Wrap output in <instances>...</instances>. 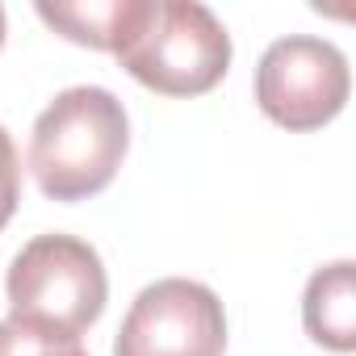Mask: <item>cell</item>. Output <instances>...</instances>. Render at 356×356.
<instances>
[{
	"mask_svg": "<svg viewBox=\"0 0 356 356\" xmlns=\"http://www.w3.org/2000/svg\"><path fill=\"white\" fill-rule=\"evenodd\" d=\"M17 197H22V159H17L13 134L0 126V231L9 227V218L17 210Z\"/></svg>",
	"mask_w": 356,
	"mask_h": 356,
	"instance_id": "9",
	"label": "cell"
},
{
	"mask_svg": "<svg viewBox=\"0 0 356 356\" xmlns=\"http://www.w3.org/2000/svg\"><path fill=\"white\" fill-rule=\"evenodd\" d=\"M227 314L210 285L163 277L147 285L113 339V356H222Z\"/></svg>",
	"mask_w": 356,
	"mask_h": 356,
	"instance_id": "5",
	"label": "cell"
},
{
	"mask_svg": "<svg viewBox=\"0 0 356 356\" xmlns=\"http://www.w3.org/2000/svg\"><path fill=\"white\" fill-rule=\"evenodd\" d=\"M118 63L159 97H202L231 67V34L197 0H155L147 30Z\"/></svg>",
	"mask_w": 356,
	"mask_h": 356,
	"instance_id": "3",
	"label": "cell"
},
{
	"mask_svg": "<svg viewBox=\"0 0 356 356\" xmlns=\"http://www.w3.org/2000/svg\"><path fill=\"white\" fill-rule=\"evenodd\" d=\"M9 318L55 331H88L109 298V277L92 243L76 235H38L9 264Z\"/></svg>",
	"mask_w": 356,
	"mask_h": 356,
	"instance_id": "2",
	"label": "cell"
},
{
	"mask_svg": "<svg viewBox=\"0 0 356 356\" xmlns=\"http://www.w3.org/2000/svg\"><path fill=\"white\" fill-rule=\"evenodd\" d=\"M352 76L335 42L289 34L277 38L256 67V105L285 130H318L348 105Z\"/></svg>",
	"mask_w": 356,
	"mask_h": 356,
	"instance_id": "4",
	"label": "cell"
},
{
	"mask_svg": "<svg viewBox=\"0 0 356 356\" xmlns=\"http://www.w3.org/2000/svg\"><path fill=\"white\" fill-rule=\"evenodd\" d=\"M0 356H88V352H84L80 335H72V331L5 318L0 323Z\"/></svg>",
	"mask_w": 356,
	"mask_h": 356,
	"instance_id": "8",
	"label": "cell"
},
{
	"mask_svg": "<svg viewBox=\"0 0 356 356\" xmlns=\"http://www.w3.org/2000/svg\"><path fill=\"white\" fill-rule=\"evenodd\" d=\"M0 47H5V9H0Z\"/></svg>",
	"mask_w": 356,
	"mask_h": 356,
	"instance_id": "10",
	"label": "cell"
},
{
	"mask_svg": "<svg viewBox=\"0 0 356 356\" xmlns=\"http://www.w3.org/2000/svg\"><path fill=\"white\" fill-rule=\"evenodd\" d=\"M130 147V118L109 88H63L34 122L30 172L51 202H84L113 185Z\"/></svg>",
	"mask_w": 356,
	"mask_h": 356,
	"instance_id": "1",
	"label": "cell"
},
{
	"mask_svg": "<svg viewBox=\"0 0 356 356\" xmlns=\"http://www.w3.org/2000/svg\"><path fill=\"white\" fill-rule=\"evenodd\" d=\"M155 0H42L38 17L67 42L109 51L113 59L147 30Z\"/></svg>",
	"mask_w": 356,
	"mask_h": 356,
	"instance_id": "6",
	"label": "cell"
},
{
	"mask_svg": "<svg viewBox=\"0 0 356 356\" xmlns=\"http://www.w3.org/2000/svg\"><path fill=\"white\" fill-rule=\"evenodd\" d=\"M302 323L306 335L331 352L356 348V285H352V260L327 264L306 281L302 293Z\"/></svg>",
	"mask_w": 356,
	"mask_h": 356,
	"instance_id": "7",
	"label": "cell"
}]
</instances>
